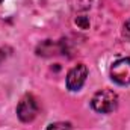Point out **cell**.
<instances>
[{
  "instance_id": "cell-1",
  "label": "cell",
  "mask_w": 130,
  "mask_h": 130,
  "mask_svg": "<svg viewBox=\"0 0 130 130\" xmlns=\"http://www.w3.org/2000/svg\"><path fill=\"white\" fill-rule=\"evenodd\" d=\"M91 104H92L94 110H97V112L110 113L117 109L118 95L110 89H101V91L95 92V95L91 100Z\"/></svg>"
},
{
  "instance_id": "cell-2",
  "label": "cell",
  "mask_w": 130,
  "mask_h": 130,
  "mask_svg": "<svg viewBox=\"0 0 130 130\" xmlns=\"http://www.w3.org/2000/svg\"><path fill=\"white\" fill-rule=\"evenodd\" d=\"M38 113V103L32 94H26L17 106V115L23 123H30Z\"/></svg>"
},
{
  "instance_id": "cell-3",
  "label": "cell",
  "mask_w": 130,
  "mask_h": 130,
  "mask_svg": "<svg viewBox=\"0 0 130 130\" xmlns=\"http://www.w3.org/2000/svg\"><path fill=\"white\" fill-rule=\"evenodd\" d=\"M110 77L118 85H129L130 83V58L120 59L113 62L110 67Z\"/></svg>"
},
{
  "instance_id": "cell-4",
  "label": "cell",
  "mask_w": 130,
  "mask_h": 130,
  "mask_svg": "<svg viewBox=\"0 0 130 130\" xmlns=\"http://www.w3.org/2000/svg\"><path fill=\"white\" fill-rule=\"evenodd\" d=\"M86 77H88V68H86V65H83V64L76 65L67 74V88L70 91H79L83 86Z\"/></svg>"
},
{
  "instance_id": "cell-5",
  "label": "cell",
  "mask_w": 130,
  "mask_h": 130,
  "mask_svg": "<svg viewBox=\"0 0 130 130\" xmlns=\"http://www.w3.org/2000/svg\"><path fill=\"white\" fill-rule=\"evenodd\" d=\"M70 5L76 12H83L91 8L92 0H70Z\"/></svg>"
},
{
  "instance_id": "cell-6",
  "label": "cell",
  "mask_w": 130,
  "mask_h": 130,
  "mask_svg": "<svg viewBox=\"0 0 130 130\" xmlns=\"http://www.w3.org/2000/svg\"><path fill=\"white\" fill-rule=\"evenodd\" d=\"M45 130H73V129H71L70 123H55V124H50Z\"/></svg>"
},
{
  "instance_id": "cell-7",
  "label": "cell",
  "mask_w": 130,
  "mask_h": 130,
  "mask_svg": "<svg viewBox=\"0 0 130 130\" xmlns=\"http://www.w3.org/2000/svg\"><path fill=\"white\" fill-rule=\"evenodd\" d=\"M123 36L130 41V20H127L126 23H124V26H123Z\"/></svg>"
},
{
  "instance_id": "cell-8",
  "label": "cell",
  "mask_w": 130,
  "mask_h": 130,
  "mask_svg": "<svg viewBox=\"0 0 130 130\" xmlns=\"http://www.w3.org/2000/svg\"><path fill=\"white\" fill-rule=\"evenodd\" d=\"M2 59H3V52L0 50V61H2Z\"/></svg>"
},
{
  "instance_id": "cell-9",
  "label": "cell",
  "mask_w": 130,
  "mask_h": 130,
  "mask_svg": "<svg viewBox=\"0 0 130 130\" xmlns=\"http://www.w3.org/2000/svg\"><path fill=\"white\" fill-rule=\"evenodd\" d=\"M2 2H3V0H0V3H2Z\"/></svg>"
}]
</instances>
